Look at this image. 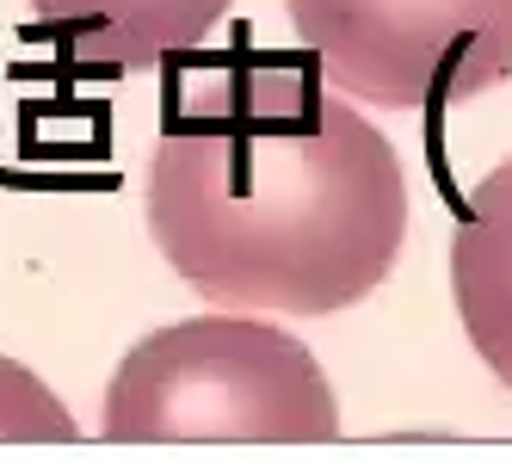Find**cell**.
Masks as SVG:
<instances>
[{
  "label": "cell",
  "mask_w": 512,
  "mask_h": 463,
  "mask_svg": "<svg viewBox=\"0 0 512 463\" xmlns=\"http://www.w3.org/2000/svg\"><path fill=\"white\" fill-rule=\"evenodd\" d=\"M235 0H31L38 31L93 75H142L198 50Z\"/></svg>",
  "instance_id": "4"
},
{
  "label": "cell",
  "mask_w": 512,
  "mask_h": 463,
  "mask_svg": "<svg viewBox=\"0 0 512 463\" xmlns=\"http://www.w3.org/2000/svg\"><path fill=\"white\" fill-rule=\"evenodd\" d=\"M99 433L118 445H327L340 402L297 334L229 309L136 340Z\"/></svg>",
  "instance_id": "2"
},
{
  "label": "cell",
  "mask_w": 512,
  "mask_h": 463,
  "mask_svg": "<svg viewBox=\"0 0 512 463\" xmlns=\"http://www.w3.org/2000/svg\"><path fill=\"white\" fill-rule=\"evenodd\" d=\"M149 235L216 309L334 315L389 278L408 173L334 81L241 56L192 81L149 155Z\"/></svg>",
  "instance_id": "1"
},
{
  "label": "cell",
  "mask_w": 512,
  "mask_h": 463,
  "mask_svg": "<svg viewBox=\"0 0 512 463\" xmlns=\"http://www.w3.org/2000/svg\"><path fill=\"white\" fill-rule=\"evenodd\" d=\"M451 297L463 334L506 389H512V161L482 173L451 235Z\"/></svg>",
  "instance_id": "5"
},
{
  "label": "cell",
  "mask_w": 512,
  "mask_h": 463,
  "mask_svg": "<svg viewBox=\"0 0 512 463\" xmlns=\"http://www.w3.org/2000/svg\"><path fill=\"white\" fill-rule=\"evenodd\" d=\"M0 439H75V420L13 359H0Z\"/></svg>",
  "instance_id": "6"
},
{
  "label": "cell",
  "mask_w": 512,
  "mask_h": 463,
  "mask_svg": "<svg viewBox=\"0 0 512 463\" xmlns=\"http://www.w3.org/2000/svg\"><path fill=\"white\" fill-rule=\"evenodd\" d=\"M297 44L377 112L463 105L512 81V0H284Z\"/></svg>",
  "instance_id": "3"
}]
</instances>
